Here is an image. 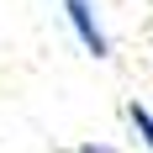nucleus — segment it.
<instances>
[{
    "label": "nucleus",
    "instance_id": "obj_2",
    "mask_svg": "<svg viewBox=\"0 0 153 153\" xmlns=\"http://www.w3.org/2000/svg\"><path fill=\"white\" fill-rule=\"evenodd\" d=\"M127 122H132V132L143 137V148L153 153V111L143 106V100H127Z\"/></svg>",
    "mask_w": 153,
    "mask_h": 153
},
{
    "label": "nucleus",
    "instance_id": "obj_1",
    "mask_svg": "<svg viewBox=\"0 0 153 153\" xmlns=\"http://www.w3.org/2000/svg\"><path fill=\"white\" fill-rule=\"evenodd\" d=\"M63 21H69V32L79 37V48L90 58H111V32L100 21V5L95 0H63Z\"/></svg>",
    "mask_w": 153,
    "mask_h": 153
},
{
    "label": "nucleus",
    "instance_id": "obj_3",
    "mask_svg": "<svg viewBox=\"0 0 153 153\" xmlns=\"http://www.w3.org/2000/svg\"><path fill=\"white\" fill-rule=\"evenodd\" d=\"M69 153H122V148H111V143H85V148H69Z\"/></svg>",
    "mask_w": 153,
    "mask_h": 153
}]
</instances>
